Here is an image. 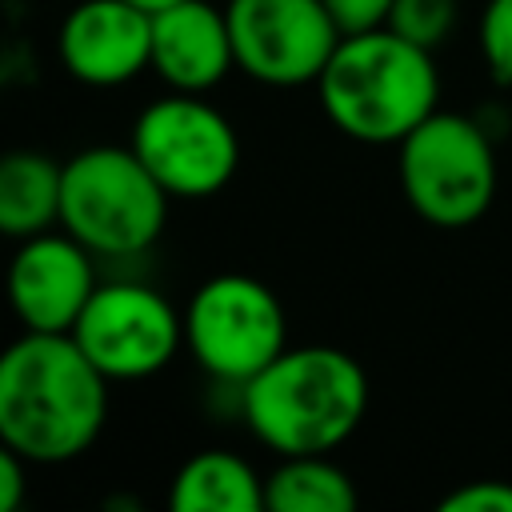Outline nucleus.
<instances>
[{
  "label": "nucleus",
  "instance_id": "7ed1b4c3",
  "mask_svg": "<svg viewBox=\"0 0 512 512\" xmlns=\"http://www.w3.org/2000/svg\"><path fill=\"white\" fill-rule=\"evenodd\" d=\"M320 108L360 144H400L436 112L440 72L432 48L384 28L340 36L320 80Z\"/></svg>",
  "mask_w": 512,
  "mask_h": 512
},
{
  "label": "nucleus",
  "instance_id": "dca6fc26",
  "mask_svg": "<svg viewBox=\"0 0 512 512\" xmlns=\"http://www.w3.org/2000/svg\"><path fill=\"white\" fill-rule=\"evenodd\" d=\"M456 24V0H392L388 28L408 36L412 44L436 48Z\"/></svg>",
  "mask_w": 512,
  "mask_h": 512
},
{
  "label": "nucleus",
  "instance_id": "9b49d317",
  "mask_svg": "<svg viewBox=\"0 0 512 512\" xmlns=\"http://www.w3.org/2000/svg\"><path fill=\"white\" fill-rule=\"evenodd\" d=\"M60 64L88 88H120L152 72V12L132 0H80L56 36Z\"/></svg>",
  "mask_w": 512,
  "mask_h": 512
},
{
  "label": "nucleus",
  "instance_id": "f8f14e48",
  "mask_svg": "<svg viewBox=\"0 0 512 512\" xmlns=\"http://www.w3.org/2000/svg\"><path fill=\"white\" fill-rule=\"evenodd\" d=\"M236 68L228 12L208 0H176L152 12V72L172 92H208Z\"/></svg>",
  "mask_w": 512,
  "mask_h": 512
},
{
  "label": "nucleus",
  "instance_id": "423d86ee",
  "mask_svg": "<svg viewBox=\"0 0 512 512\" xmlns=\"http://www.w3.org/2000/svg\"><path fill=\"white\" fill-rule=\"evenodd\" d=\"M184 348L216 384L240 388L288 348L284 304L264 280L220 272L184 308Z\"/></svg>",
  "mask_w": 512,
  "mask_h": 512
},
{
  "label": "nucleus",
  "instance_id": "6e6552de",
  "mask_svg": "<svg viewBox=\"0 0 512 512\" xmlns=\"http://www.w3.org/2000/svg\"><path fill=\"white\" fill-rule=\"evenodd\" d=\"M72 340L108 380H148L184 348V312L152 284L108 280L96 284L72 324Z\"/></svg>",
  "mask_w": 512,
  "mask_h": 512
},
{
  "label": "nucleus",
  "instance_id": "6ab92c4d",
  "mask_svg": "<svg viewBox=\"0 0 512 512\" xmlns=\"http://www.w3.org/2000/svg\"><path fill=\"white\" fill-rule=\"evenodd\" d=\"M324 8L336 20V28L344 36H352V32L384 28L388 24V12H392V0H324Z\"/></svg>",
  "mask_w": 512,
  "mask_h": 512
},
{
  "label": "nucleus",
  "instance_id": "f3484780",
  "mask_svg": "<svg viewBox=\"0 0 512 512\" xmlns=\"http://www.w3.org/2000/svg\"><path fill=\"white\" fill-rule=\"evenodd\" d=\"M480 52L500 84H512V0H488L480 16Z\"/></svg>",
  "mask_w": 512,
  "mask_h": 512
},
{
  "label": "nucleus",
  "instance_id": "aec40b11",
  "mask_svg": "<svg viewBox=\"0 0 512 512\" xmlns=\"http://www.w3.org/2000/svg\"><path fill=\"white\" fill-rule=\"evenodd\" d=\"M28 464L16 448H0V512H16L24 500V480H28Z\"/></svg>",
  "mask_w": 512,
  "mask_h": 512
},
{
  "label": "nucleus",
  "instance_id": "2eb2a0df",
  "mask_svg": "<svg viewBox=\"0 0 512 512\" xmlns=\"http://www.w3.org/2000/svg\"><path fill=\"white\" fill-rule=\"evenodd\" d=\"M264 508L268 512H352L356 484L336 460H328V452L280 456V464L264 476Z\"/></svg>",
  "mask_w": 512,
  "mask_h": 512
},
{
  "label": "nucleus",
  "instance_id": "9d476101",
  "mask_svg": "<svg viewBox=\"0 0 512 512\" xmlns=\"http://www.w3.org/2000/svg\"><path fill=\"white\" fill-rule=\"evenodd\" d=\"M96 284V252L64 228L20 240L8 268V300L28 332H72Z\"/></svg>",
  "mask_w": 512,
  "mask_h": 512
},
{
  "label": "nucleus",
  "instance_id": "ddd939ff",
  "mask_svg": "<svg viewBox=\"0 0 512 512\" xmlns=\"http://www.w3.org/2000/svg\"><path fill=\"white\" fill-rule=\"evenodd\" d=\"M64 164L36 148H12L0 160V232L28 240L60 224Z\"/></svg>",
  "mask_w": 512,
  "mask_h": 512
},
{
  "label": "nucleus",
  "instance_id": "412c9836",
  "mask_svg": "<svg viewBox=\"0 0 512 512\" xmlns=\"http://www.w3.org/2000/svg\"><path fill=\"white\" fill-rule=\"evenodd\" d=\"M132 4H140V8H148V12H160V8H168V4H176V0H132Z\"/></svg>",
  "mask_w": 512,
  "mask_h": 512
},
{
  "label": "nucleus",
  "instance_id": "1a4fd4ad",
  "mask_svg": "<svg viewBox=\"0 0 512 512\" xmlns=\"http://www.w3.org/2000/svg\"><path fill=\"white\" fill-rule=\"evenodd\" d=\"M236 68L272 88L316 84L340 44L324 0H228Z\"/></svg>",
  "mask_w": 512,
  "mask_h": 512
},
{
  "label": "nucleus",
  "instance_id": "f03ea898",
  "mask_svg": "<svg viewBox=\"0 0 512 512\" xmlns=\"http://www.w3.org/2000/svg\"><path fill=\"white\" fill-rule=\"evenodd\" d=\"M236 392L248 432L276 456L332 452L368 412L364 368L332 344L284 348Z\"/></svg>",
  "mask_w": 512,
  "mask_h": 512
},
{
  "label": "nucleus",
  "instance_id": "4468645a",
  "mask_svg": "<svg viewBox=\"0 0 512 512\" xmlns=\"http://www.w3.org/2000/svg\"><path fill=\"white\" fill-rule=\"evenodd\" d=\"M168 504L172 512H260L264 476L244 456L212 448L180 464Z\"/></svg>",
  "mask_w": 512,
  "mask_h": 512
},
{
  "label": "nucleus",
  "instance_id": "20e7f679",
  "mask_svg": "<svg viewBox=\"0 0 512 512\" xmlns=\"http://www.w3.org/2000/svg\"><path fill=\"white\" fill-rule=\"evenodd\" d=\"M168 200L132 144H92L64 160L60 228L96 256L128 260L160 240Z\"/></svg>",
  "mask_w": 512,
  "mask_h": 512
},
{
  "label": "nucleus",
  "instance_id": "f257e3e1",
  "mask_svg": "<svg viewBox=\"0 0 512 512\" xmlns=\"http://www.w3.org/2000/svg\"><path fill=\"white\" fill-rule=\"evenodd\" d=\"M108 376L72 332H28L0 356V440L32 464L84 456L108 420Z\"/></svg>",
  "mask_w": 512,
  "mask_h": 512
},
{
  "label": "nucleus",
  "instance_id": "39448f33",
  "mask_svg": "<svg viewBox=\"0 0 512 512\" xmlns=\"http://www.w3.org/2000/svg\"><path fill=\"white\" fill-rule=\"evenodd\" d=\"M396 148L400 192L420 220L436 228H468L492 208L496 152L472 116L436 108Z\"/></svg>",
  "mask_w": 512,
  "mask_h": 512
},
{
  "label": "nucleus",
  "instance_id": "a211bd4d",
  "mask_svg": "<svg viewBox=\"0 0 512 512\" xmlns=\"http://www.w3.org/2000/svg\"><path fill=\"white\" fill-rule=\"evenodd\" d=\"M444 512H512L508 480H468L440 500Z\"/></svg>",
  "mask_w": 512,
  "mask_h": 512
},
{
  "label": "nucleus",
  "instance_id": "0eeeda50",
  "mask_svg": "<svg viewBox=\"0 0 512 512\" xmlns=\"http://www.w3.org/2000/svg\"><path fill=\"white\" fill-rule=\"evenodd\" d=\"M128 144L172 200H208L224 192L240 168V136L232 120L200 92L152 100L136 116Z\"/></svg>",
  "mask_w": 512,
  "mask_h": 512
}]
</instances>
